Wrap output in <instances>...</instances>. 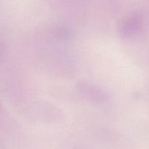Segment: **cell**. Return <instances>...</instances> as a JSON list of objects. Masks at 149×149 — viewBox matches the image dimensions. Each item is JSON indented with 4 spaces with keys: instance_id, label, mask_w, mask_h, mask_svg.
<instances>
[{
    "instance_id": "1",
    "label": "cell",
    "mask_w": 149,
    "mask_h": 149,
    "mask_svg": "<svg viewBox=\"0 0 149 149\" xmlns=\"http://www.w3.org/2000/svg\"><path fill=\"white\" fill-rule=\"evenodd\" d=\"M145 26V17L140 13H135L122 21L120 32L124 37L135 38L142 33Z\"/></svg>"
}]
</instances>
